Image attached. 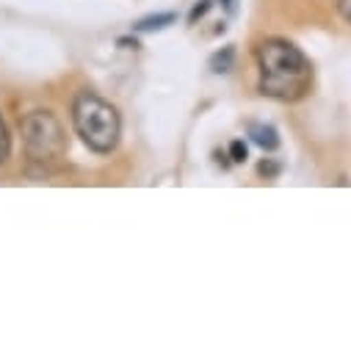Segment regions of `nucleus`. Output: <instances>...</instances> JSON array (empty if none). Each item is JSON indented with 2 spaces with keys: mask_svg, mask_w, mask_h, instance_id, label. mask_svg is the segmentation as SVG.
<instances>
[{
  "mask_svg": "<svg viewBox=\"0 0 351 351\" xmlns=\"http://www.w3.org/2000/svg\"><path fill=\"white\" fill-rule=\"evenodd\" d=\"M260 95L280 103H299L313 86V66L307 56L288 39H266L257 47Z\"/></svg>",
  "mask_w": 351,
  "mask_h": 351,
  "instance_id": "f257e3e1",
  "label": "nucleus"
},
{
  "mask_svg": "<svg viewBox=\"0 0 351 351\" xmlns=\"http://www.w3.org/2000/svg\"><path fill=\"white\" fill-rule=\"evenodd\" d=\"M72 125L92 152L108 155L119 144V133H122L119 111L92 89L77 92V97L72 100Z\"/></svg>",
  "mask_w": 351,
  "mask_h": 351,
  "instance_id": "f03ea898",
  "label": "nucleus"
},
{
  "mask_svg": "<svg viewBox=\"0 0 351 351\" xmlns=\"http://www.w3.org/2000/svg\"><path fill=\"white\" fill-rule=\"evenodd\" d=\"M25 158L31 166H42L45 171L56 166L66 155V133L53 111H31L20 122Z\"/></svg>",
  "mask_w": 351,
  "mask_h": 351,
  "instance_id": "7ed1b4c3",
  "label": "nucleus"
},
{
  "mask_svg": "<svg viewBox=\"0 0 351 351\" xmlns=\"http://www.w3.org/2000/svg\"><path fill=\"white\" fill-rule=\"evenodd\" d=\"M249 136L257 147H263L266 152H274L280 147V136H277V128L266 125V122H252L249 125Z\"/></svg>",
  "mask_w": 351,
  "mask_h": 351,
  "instance_id": "20e7f679",
  "label": "nucleus"
},
{
  "mask_svg": "<svg viewBox=\"0 0 351 351\" xmlns=\"http://www.w3.org/2000/svg\"><path fill=\"white\" fill-rule=\"evenodd\" d=\"M174 20H178V14H171V12H163V14H149V17L138 20V23L133 25V31H138V34H147V31H160V28L171 25Z\"/></svg>",
  "mask_w": 351,
  "mask_h": 351,
  "instance_id": "39448f33",
  "label": "nucleus"
},
{
  "mask_svg": "<svg viewBox=\"0 0 351 351\" xmlns=\"http://www.w3.org/2000/svg\"><path fill=\"white\" fill-rule=\"evenodd\" d=\"M232 58H235V47L230 45V47H224L221 53H216V56L210 58V69H213V72H227V69L232 66Z\"/></svg>",
  "mask_w": 351,
  "mask_h": 351,
  "instance_id": "423d86ee",
  "label": "nucleus"
},
{
  "mask_svg": "<svg viewBox=\"0 0 351 351\" xmlns=\"http://www.w3.org/2000/svg\"><path fill=\"white\" fill-rule=\"evenodd\" d=\"M12 155V136H9V128L3 122V117H0V163H6Z\"/></svg>",
  "mask_w": 351,
  "mask_h": 351,
  "instance_id": "0eeeda50",
  "label": "nucleus"
},
{
  "mask_svg": "<svg viewBox=\"0 0 351 351\" xmlns=\"http://www.w3.org/2000/svg\"><path fill=\"white\" fill-rule=\"evenodd\" d=\"M230 158H232V163H243V160L249 158V149H246V144H243L241 138H235V141L230 144Z\"/></svg>",
  "mask_w": 351,
  "mask_h": 351,
  "instance_id": "6e6552de",
  "label": "nucleus"
},
{
  "mask_svg": "<svg viewBox=\"0 0 351 351\" xmlns=\"http://www.w3.org/2000/svg\"><path fill=\"white\" fill-rule=\"evenodd\" d=\"M208 9H210V0H199V3L191 9V14H189V23H197L199 17H205V14H208Z\"/></svg>",
  "mask_w": 351,
  "mask_h": 351,
  "instance_id": "1a4fd4ad",
  "label": "nucleus"
},
{
  "mask_svg": "<svg viewBox=\"0 0 351 351\" xmlns=\"http://www.w3.org/2000/svg\"><path fill=\"white\" fill-rule=\"evenodd\" d=\"M337 14L343 17L346 25H351V0H337Z\"/></svg>",
  "mask_w": 351,
  "mask_h": 351,
  "instance_id": "9d476101",
  "label": "nucleus"
},
{
  "mask_svg": "<svg viewBox=\"0 0 351 351\" xmlns=\"http://www.w3.org/2000/svg\"><path fill=\"white\" fill-rule=\"evenodd\" d=\"M260 174H266V178H271V174H277V166L263 160V163H260Z\"/></svg>",
  "mask_w": 351,
  "mask_h": 351,
  "instance_id": "9b49d317",
  "label": "nucleus"
},
{
  "mask_svg": "<svg viewBox=\"0 0 351 351\" xmlns=\"http://www.w3.org/2000/svg\"><path fill=\"white\" fill-rule=\"evenodd\" d=\"M221 3H224L227 12H235V0H221Z\"/></svg>",
  "mask_w": 351,
  "mask_h": 351,
  "instance_id": "f8f14e48",
  "label": "nucleus"
}]
</instances>
